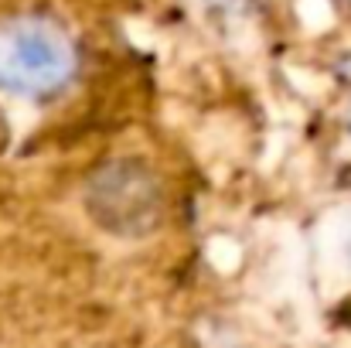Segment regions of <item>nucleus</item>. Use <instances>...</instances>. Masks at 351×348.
<instances>
[{"label": "nucleus", "instance_id": "obj_2", "mask_svg": "<svg viewBox=\"0 0 351 348\" xmlns=\"http://www.w3.org/2000/svg\"><path fill=\"white\" fill-rule=\"evenodd\" d=\"M89 209L99 219V226L119 235H140L154 229L160 216L157 178L136 161H113L93 178Z\"/></svg>", "mask_w": 351, "mask_h": 348}, {"label": "nucleus", "instance_id": "obj_1", "mask_svg": "<svg viewBox=\"0 0 351 348\" xmlns=\"http://www.w3.org/2000/svg\"><path fill=\"white\" fill-rule=\"evenodd\" d=\"M79 76L75 34L41 14L14 10L0 17V93L27 103L62 96Z\"/></svg>", "mask_w": 351, "mask_h": 348}]
</instances>
